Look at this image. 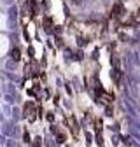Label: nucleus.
I'll return each instance as SVG.
<instances>
[{"mask_svg":"<svg viewBox=\"0 0 140 147\" xmlns=\"http://www.w3.org/2000/svg\"><path fill=\"white\" fill-rule=\"evenodd\" d=\"M25 117H28L30 121H35V117H37V116H35V105L32 102L25 105Z\"/></svg>","mask_w":140,"mask_h":147,"instance_id":"obj_1","label":"nucleus"},{"mask_svg":"<svg viewBox=\"0 0 140 147\" xmlns=\"http://www.w3.org/2000/svg\"><path fill=\"white\" fill-rule=\"evenodd\" d=\"M121 12H122V4H116L114 5V9H112V14H114V18H119L121 16Z\"/></svg>","mask_w":140,"mask_h":147,"instance_id":"obj_2","label":"nucleus"},{"mask_svg":"<svg viewBox=\"0 0 140 147\" xmlns=\"http://www.w3.org/2000/svg\"><path fill=\"white\" fill-rule=\"evenodd\" d=\"M56 138H58V142H60V144H65V140H67V135H65L63 131H60V130H58V133H56Z\"/></svg>","mask_w":140,"mask_h":147,"instance_id":"obj_3","label":"nucleus"},{"mask_svg":"<svg viewBox=\"0 0 140 147\" xmlns=\"http://www.w3.org/2000/svg\"><path fill=\"white\" fill-rule=\"evenodd\" d=\"M11 54H12V58H14L16 61H18V60H20V58H21V56H20V54H21V53H20V49H18V47H14Z\"/></svg>","mask_w":140,"mask_h":147,"instance_id":"obj_4","label":"nucleus"},{"mask_svg":"<svg viewBox=\"0 0 140 147\" xmlns=\"http://www.w3.org/2000/svg\"><path fill=\"white\" fill-rule=\"evenodd\" d=\"M114 112H112V107L110 105H107V107H105V116H112Z\"/></svg>","mask_w":140,"mask_h":147,"instance_id":"obj_5","label":"nucleus"},{"mask_svg":"<svg viewBox=\"0 0 140 147\" xmlns=\"http://www.w3.org/2000/svg\"><path fill=\"white\" fill-rule=\"evenodd\" d=\"M40 142H42L40 138H35V142H33V144H32L30 147H40Z\"/></svg>","mask_w":140,"mask_h":147,"instance_id":"obj_6","label":"nucleus"},{"mask_svg":"<svg viewBox=\"0 0 140 147\" xmlns=\"http://www.w3.org/2000/svg\"><path fill=\"white\" fill-rule=\"evenodd\" d=\"M46 117H47V121H51V123H52V121H55V116H52V114H47Z\"/></svg>","mask_w":140,"mask_h":147,"instance_id":"obj_7","label":"nucleus"}]
</instances>
